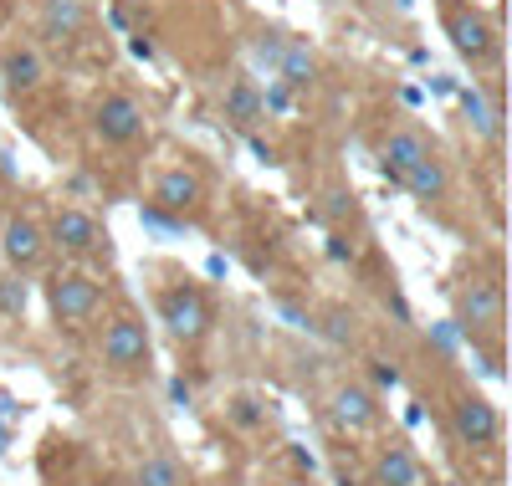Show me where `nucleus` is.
I'll return each instance as SVG.
<instances>
[{
  "mask_svg": "<svg viewBox=\"0 0 512 486\" xmlns=\"http://www.w3.org/2000/svg\"><path fill=\"white\" fill-rule=\"evenodd\" d=\"M149 205H154L159 215L185 220V215H195V210L205 205V180H200V174H195L190 164H175V169H164L159 180H154Z\"/></svg>",
  "mask_w": 512,
  "mask_h": 486,
  "instance_id": "9b49d317",
  "label": "nucleus"
},
{
  "mask_svg": "<svg viewBox=\"0 0 512 486\" xmlns=\"http://www.w3.org/2000/svg\"><path fill=\"white\" fill-rule=\"evenodd\" d=\"M262 486H282V481H262Z\"/></svg>",
  "mask_w": 512,
  "mask_h": 486,
  "instance_id": "393cba45",
  "label": "nucleus"
},
{
  "mask_svg": "<svg viewBox=\"0 0 512 486\" xmlns=\"http://www.w3.org/2000/svg\"><path fill=\"white\" fill-rule=\"evenodd\" d=\"M47 246H57L72 261H103L108 256V231L93 210L82 205H57L52 210V226H47Z\"/></svg>",
  "mask_w": 512,
  "mask_h": 486,
  "instance_id": "423d86ee",
  "label": "nucleus"
},
{
  "mask_svg": "<svg viewBox=\"0 0 512 486\" xmlns=\"http://www.w3.org/2000/svg\"><path fill=\"white\" fill-rule=\"evenodd\" d=\"M282 47H287V36H282V31H262V36L251 41V62H256V67H267V72H277Z\"/></svg>",
  "mask_w": 512,
  "mask_h": 486,
  "instance_id": "4be33fe9",
  "label": "nucleus"
},
{
  "mask_svg": "<svg viewBox=\"0 0 512 486\" xmlns=\"http://www.w3.org/2000/svg\"><path fill=\"white\" fill-rule=\"evenodd\" d=\"M0 425H21V405L11 400L6 389H0Z\"/></svg>",
  "mask_w": 512,
  "mask_h": 486,
  "instance_id": "5701e85b",
  "label": "nucleus"
},
{
  "mask_svg": "<svg viewBox=\"0 0 512 486\" xmlns=\"http://www.w3.org/2000/svg\"><path fill=\"white\" fill-rule=\"evenodd\" d=\"M0 77H6L11 93H36L47 82V62L31 41H11V47H0Z\"/></svg>",
  "mask_w": 512,
  "mask_h": 486,
  "instance_id": "4468645a",
  "label": "nucleus"
},
{
  "mask_svg": "<svg viewBox=\"0 0 512 486\" xmlns=\"http://www.w3.org/2000/svg\"><path fill=\"white\" fill-rule=\"evenodd\" d=\"M446 430H451L456 446H466V451H497L502 446V415H497V405L487 400V394H477V389L451 394Z\"/></svg>",
  "mask_w": 512,
  "mask_h": 486,
  "instance_id": "20e7f679",
  "label": "nucleus"
},
{
  "mask_svg": "<svg viewBox=\"0 0 512 486\" xmlns=\"http://www.w3.org/2000/svg\"><path fill=\"white\" fill-rule=\"evenodd\" d=\"M446 36H451V47L472 67H482V62L497 57V26L482 11H472V6H451L446 11Z\"/></svg>",
  "mask_w": 512,
  "mask_h": 486,
  "instance_id": "1a4fd4ad",
  "label": "nucleus"
},
{
  "mask_svg": "<svg viewBox=\"0 0 512 486\" xmlns=\"http://www.w3.org/2000/svg\"><path fill=\"white\" fill-rule=\"evenodd\" d=\"M415 200H425V205H431V200H446V190H451V174H446V164L431 154V159H420L410 174H405V180H400Z\"/></svg>",
  "mask_w": 512,
  "mask_h": 486,
  "instance_id": "aec40b11",
  "label": "nucleus"
},
{
  "mask_svg": "<svg viewBox=\"0 0 512 486\" xmlns=\"http://www.w3.org/2000/svg\"><path fill=\"white\" fill-rule=\"evenodd\" d=\"M154 307H159L164 333L175 338L180 348L205 343L210 323H216V307H210V297H205V287H200V282H169V287H159Z\"/></svg>",
  "mask_w": 512,
  "mask_h": 486,
  "instance_id": "7ed1b4c3",
  "label": "nucleus"
},
{
  "mask_svg": "<svg viewBox=\"0 0 512 486\" xmlns=\"http://www.w3.org/2000/svg\"><path fill=\"white\" fill-rule=\"evenodd\" d=\"M0 261H6V272H16V277H26V272H36L41 261H47V231L36 226L31 215H6L0 220Z\"/></svg>",
  "mask_w": 512,
  "mask_h": 486,
  "instance_id": "6e6552de",
  "label": "nucleus"
},
{
  "mask_svg": "<svg viewBox=\"0 0 512 486\" xmlns=\"http://www.w3.org/2000/svg\"><path fill=\"white\" fill-rule=\"evenodd\" d=\"M461 113H466V128L482 139V144H502V103H497V87H466L461 93Z\"/></svg>",
  "mask_w": 512,
  "mask_h": 486,
  "instance_id": "2eb2a0df",
  "label": "nucleus"
},
{
  "mask_svg": "<svg viewBox=\"0 0 512 486\" xmlns=\"http://www.w3.org/2000/svg\"><path fill=\"white\" fill-rule=\"evenodd\" d=\"M103 302H108V292L88 272H57L47 282V313L57 328H88L103 313Z\"/></svg>",
  "mask_w": 512,
  "mask_h": 486,
  "instance_id": "39448f33",
  "label": "nucleus"
},
{
  "mask_svg": "<svg viewBox=\"0 0 512 486\" xmlns=\"http://www.w3.org/2000/svg\"><path fill=\"white\" fill-rule=\"evenodd\" d=\"M272 77H282L287 93H292V87H313V82H318V57L308 52V41H287Z\"/></svg>",
  "mask_w": 512,
  "mask_h": 486,
  "instance_id": "6ab92c4d",
  "label": "nucleus"
},
{
  "mask_svg": "<svg viewBox=\"0 0 512 486\" xmlns=\"http://www.w3.org/2000/svg\"><path fill=\"white\" fill-rule=\"evenodd\" d=\"M144 123H149V113L134 93H103L93 103V139L108 149H128L134 139H144Z\"/></svg>",
  "mask_w": 512,
  "mask_h": 486,
  "instance_id": "0eeeda50",
  "label": "nucleus"
},
{
  "mask_svg": "<svg viewBox=\"0 0 512 486\" xmlns=\"http://www.w3.org/2000/svg\"><path fill=\"white\" fill-rule=\"evenodd\" d=\"M88 26V0H41V31L57 36V41H72Z\"/></svg>",
  "mask_w": 512,
  "mask_h": 486,
  "instance_id": "f3484780",
  "label": "nucleus"
},
{
  "mask_svg": "<svg viewBox=\"0 0 512 486\" xmlns=\"http://www.w3.org/2000/svg\"><path fill=\"white\" fill-rule=\"evenodd\" d=\"M154 359V343H149V323L139 313H113L103 338H98V369L113 379H144Z\"/></svg>",
  "mask_w": 512,
  "mask_h": 486,
  "instance_id": "f03ea898",
  "label": "nucleus"
},
{
  "mask_svg": "<svg viewBox=\"0 0 512 486\" xmlns=\"http://www.w3.org/2000/svg\"><path fill=\"white\" fill-rule=\"evenodd\" d=\"M451 318H456L461 338H472V343H497L502 328H507L502 282H497V277H466V282L451 292Z\"/></svg>",
  "mask_w": 512,
  "mask_h": 486,
  "instance_id": "f257e3e1",
  "label": "nucleus"
},
{
  "mask_svg": "<svg viewBox=\"0 0 512 486\" xmlns=\"http://www.w3.org/2000/svg\"><path fill=\"white\" fill-rule=\"evenodd\" d=\"M26 307H31V287H26V277L6 272V277H0V318H6V323H21V318H26Z\"/></svg>",
  "mask_w": 512,
  "mask_h": 486,
  "instance_id": "412c9836",
  "label": "nucleus"
},
{
  "mask_svg": "<svg viewBox=\"0 0 512 486\" xmlns=\"http://www.w3.org/2000/svg\"><path fill=\"white\" fill-rule=\"evenodd\" d=\"M6 440H11V425H0V451H6Z\"/></svg>",
  "mask_w": 512,
  "mask_h": 486,
  "instance_id": "b1692460",
  "label": "nucleus"
},
{
  "mask_svg": "<svg viewBox=\"0 0 512 486\" xmlns=\"http://www.w3.org/2000/svg\"><path fill=\"white\" fill-rule=\"evenodd\" d=\"M328 420H333V430L338 435H369L374 425H379V400H374V389H364V384H333V394H328Z\"/></svg>",
  "mask_w": 512,
  "mask_h": 486,
  "instance_id": "9d476101",
  "label": "nucleus"
},
{
  "mask_svg": "<svg viewBox=\"0 0 512 486\" xmlns=\"http://www.w3.org/2000/svg\"><path fill=\"white\" fill-rule=\"evenodd\" d=\"M369 486H425V466L405 440H390L369 456Z\"/></svg>",
  "mask_w": 512,
  "mask_h": 486,
  "instance_id": "ddd939ff",
  "label": "nucleus"
},
{
  "mask_svg": "<svg viewBox=\"0 0 512 486\" xmlns=\"http://www.w3.org/2000/svg\"><path fill=\"white\" fill-rule=\"evenodd\" d=\"M221 113H226V123H236V128H251V123H262V93H256V82L251 77H236L226 93H221Z\"/></svg>",
  "mask_w": 512,
  "mask_h": 486,
  "instance_id": "a211bd4d",
  "label": "nucleus"
},
{
  "mask_svg": "<svg viewBox=\"0 0 512 486\" xmlns=\"http://www.w3.org/2000/svg\"><path fill=\"white\" fill-rule=\"evenodd\" d=\"M134 486H190V466L175 456V451H149L139 466H134Z\"/></svg>",
  "mask_w": 512,
  "mask_h": 486,
  "instance_id": "dca6fc26",
  "label": "nucleus"
},
{
  "mask_svg": "<svg viewBox=\"0 0 512 486\" xmlns=\"http://www.w3.org/2000/svg\"><path fill=\"white\" fill-rule=\"evenodd\" d=\"M431 154H436L431 139H425L415 123H400V128H390V134H384V144H379V169L390 174V180H405V174H410L420 159H431Z\"/></svg>",
  "mask_w": 512,
  "mask_h": 486,
  "instance_id": "f8f14e48",
  "label": "nucleus"
}]
</instances>
